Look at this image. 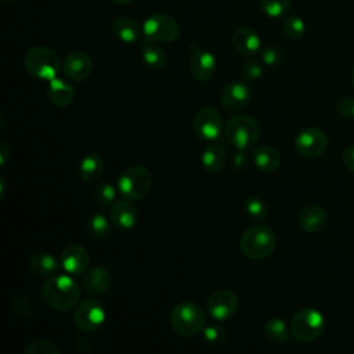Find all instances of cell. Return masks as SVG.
Wrapping results in <instances>:
<instances>
[{
	"mask_svg": "<svg viewBox=\"0 0 354 354\" xmlns=\"http://www.w3.org/2000/svg\"><path fill=\"white\" fill-rule=\"evenodd\" d=\"M106 313L97 299L82 300L73 311L75 325L83 332H94L105 322Z\"/></svg>",
	"mask_w": 354,
	"mask_h": 354,
	"instance_id": "10",
	"label": "cell"
},
{
	"mask_svg": "<svg viewBox=\"0 0 354 354\" xmlns=\"http://www.w3.org/2000/svg\"><path fill=\"white\" fill-rule=\"evenodd\" d=\"M282 30L286 37H289L292 40H297L304 35L306 25L301 18L293 15V17L285 18V21L282 24Z\"/></svg>",
	"mask_w": 354,
	"mask_h": 354,
	"instance_id": "33",
	"label": "cell"
},
{
	"mask_svg": "<svg viewBox=\"0 0 354 354\" xmlns=\"http://www.w3.org/2000/svg\"><path fill=\"white\" fill-rule=\"evenodd\" d=\"M140 51H141L142 61L151 69H162L166 65V59H167L166 53L158 46V43L149 41L145 39L140 44Z\"/></svg>",
	"mask_w": 354,
	"mask_h": 354,
	"instance_id": "27",
	"label": "cell"
},
{
	"mask_svg": "<svg viewBox=\"0 0 354 354\" xmlns=\"http://www.w3.org/2000/svg\"><path fill=\"white\" fill-rule=\"evenodd\" d=\"M206 310L214 321H227L232 318L238 310V297L232 290L217 289L209 296Z\"/></svg>",
	"mask_w": 354,
	"mask_h": 354,
	"instance_id": "11",
	"label": "cell"
},
{
	"mask_svg": "<svg viewBox=\"0 0 354 354\" xmlns=\"http://www.w3.org/2000/svg\"><path fill=\"white\" fill-rule=\"evenodd\" d=\"M29 271L37 277H51L58 271V261L51 253H35L29 257Z\"/></svg>",
	"mask_w": 354,
	"mask_h": 354,
	"instance_id": "26",
	"label": "cell"
},
{
	"mask_svg": "<svg viewBox=\"0 0 354 354\" xmlns=\"http://www.w3.org/2000/svg\"><path fill=\"white\" fill-rule=\"evenodd\" d=\"M224 136L232 147L245 151L257 142L260 137V127L253 118L239 113L225 123Z\"/></svg>",
	"mask_w": 354,
	"mask_h": 354,
	"instance_id": "5",
	"label": "cell"
},
{
	"mask_svg": "<svg viewBox=\"0 0 354 354\" xmlns=\"http://www.w3.org/2000/svg\"><path fill=\"white\" fill-rule=\"evenodd\" d=\"M8 158H10V149H8L6 142H1V145H0V162H1V166H4L7 163Z\"/></svg>",
	"mask_w": 354,
	"mask_h": 354,
	"instance_id": "40",
	"label": "cell"
},
{
	"mask_svg": "<svg viewBox=\"0 0 354 354\" xmlns=\"http://www.w3.org/2000/svg\"><path fill=\"white\" fill-rule=\"evenodd\" d=\"M112 285L111 272L101 266L87 268L82 277V286L91 295H102L109 290Z\"/></svg>",
	"mask_w": 354,
	"mask_h": 354,
	"instance_id": "17",
	"label": "cell"
},
{
	"mask_svg": "<svg viewBox=\"0 0 354 354\" xmlns=\"http://www.w3.org/2000/svg\"><path fill=\"white\" fill-rule=\"evenodd\" d=\"M188 69L195 80L206 82L212 79L216 71V58L210 51H206L199 46L192 44Z\"/></svg>",
	"mask_w": 354,
	"mask_h": 354,
	"instance_id": "13",
	"label": "cell"
},
{
	"mask_svg": "<svg viewBox=\"0 0 354 354\" xmlns=\"http://www.w3.org/2000/svg\"><path fill=\"white\" fill-rule=\"evenodd\" d=\"M109 220L119 230H130L138 221L137 209L127 201H115L109 207Z\"/></svg>",
	"mask_w": 354,
	"mask_h": 354,
	"instance_id": "18",
	"label": "cell"
},
{
	"mask_svg": "<svg viewBox=\"0 0 354 354\" xmlns=\"http://www.w3.org/2000/svg\"><path fill=\"white\" fill-rule=\"evenodd\" d=\"M47 97L57 106H68L75 98V88L71 83L59 77H54L48 80Z\"/></svg>",
	"mask_w": 354,
	"mask_h": 354,
	"instance_id": "21",
	"label": "cell"
},
{
	"mask_svg": "<svg viewBox=\"0 0 354 354\" xmlns=\"http://www.w3.org/2000/svg\"><path fill=\"white\" fill-rule=\"evenodd\" d=\"M266 337L274 344H283L289 339L288 326L281 318H270L263 326Z\"/></svg>",
	"mask_w": 354,
	"mask_h": 354,
	"instance_id": "28",
	"label": "cell"
},
{
	"mask_svg": "<svg viewBox=\"0 0 354 354\" xmlns=\"http://www.w3.org/2000/svg\"><path fill=\"white\" fill-rule=\"evenodd\" d=\"M326 212L318 205H308L299 213V225L308 234H317L326 225Z\"/></svg>",
	"mask_w": 354,
	"mask_h": 354,
	"instance_id": "20",
	"label": "cell"
},
{
	"mask_svg": "<svg viewBox=\"0 0 354 354\" xmlns=\"http://www.w3.org/2000/svg\"><path fill=\"white\" fill-rule=\"evenodd\" d=\"M90 264L88 252L79 243H69L61 252V266L62 268L72 274H83Z\"/></svg>",
	"mask_w": 354,
	"mask_h": 354,
	"instance_id": "16",
	"label": "cell"
},
{
	"mask_svg": "<svg viewBox=\"0 0 354 354\" xmlns=\"http://www.w3.org/2000/svg\"><path fill=\"white\" fill-rule=\"evenodd\" d=\"M227 153L225 148L218 142H210L205 147L201 155L202 166L209 173H218L225 166Z\"/></svg>",
	"mask_w": 354,
	"mask_h": 354,
	"instance_id": "23",
	"label": "cell"
},
{
	"mask_svg": "<svg viewBox=\"0 0 354 354\" xmlns=\"http://www.w3.org/2000/svg\"><path fill=\"white\" fill-rule=\"evenodd\" d=\"M24 64L32 76L41 80H51L57 77L59 68H62L57 51L46 46H36L28 50Z\"/></svg>",
	"mask_w": 354,
	"mask_h": 354,
	"instance_id": "4",
	"label": "cell"
},
{
	"mask_svg": "<svg viewBox=\"0 0 354 354\" xmlns=\"http://www.w3.org/2000/svg\"><path fill=\"white\" fill-rule=\"evenodd\" d=\"M87 228H88L90 235L94 236L95 239H105L111 235L109 220L101 213H97V214L91 216V218L88 220Z\"/></svg>",
	"mask_w": 354,
	"mask_h": 354,
	"instance_id": "29",
	"label": "cell"
},
{
	"mask_svg": "<svg viewBox=\"0 0 354 354\" xmlns=\"http://www.w3.org/2000/svg\"><path fill=\"white\" fill-rule=\"evenodd\" d=\"M43 300L54 310L68 311L73 308L80 297L77 282L65 274L51 275L41 286Z\"/></svg>",
	"mask_w": 354,
	"mask_h": 354,
	"instance_id": "1",
	"label": "cell"
},
{
	"mask_svg": "<svg viewBox=\"0 0 354 354\" xmlns=\"http://www.w3.org/2000/svg\"><path fill=\"white\" fill-rule=\"evenodd\" d=\"M252 90L243 80H234L228 83L221 91V104L227 111L238 112L243 109L250 101Z\"/></svg>",
	"mask_w": 354,
	"mask_h": 354,
	"instance_id": "14",
	"label": "cell"
},
{
	"mask_svg": "<svg viewBox=\"0 0 354 354\" xmlns=\"http://www.w3.org/2000/svg\"><path fill=\"white\" fill-rule=\"evenodd\" d=\"M353 84H354V71H353Z\"/></svg>",
	"mask_w": 354,
	"mask_h": 354,
	"instance_id": "44",
	"label": "cell"
},
{
	"mask_svg": "<svg viewBox=\"0 0 354 354\" xmlns=\"http://www.w3.org/2000/svg\"><path fill=\"white\" fill-rule=\"evenodd\" d=\"M336 111L340 116L346 119L354 118V98L343 97L342 100H339V102L336 104Z\"/></svg>",
	"mask_w": 354,
	"mask_h": 354,
	"instance_id": "38",
	"label": "cell"
},
{
	"mask_svg": "<svg viewBox=\"0 0 354 354\" xmlns=\"http://www.w3.org/2000/svg\"><path fill=\"white\" fill-rule=\"evenodd\" d=\"M25 354H59V347L48 339H33L24 350Z\"/></svg>",
	"mask_w": 354,
	"mask_h": 354,
	"instance_id": "30",
	"label": "cell"
},
{
	"mask_svg": "<svg viewBox=\"0 0 354 354\" xmlns=\"http://www.w3.org/2000/svg\"><path fill=\"white\" fill-rule=\"evenodd\" d=\"M218 322V321H217ZM217 322H213L210 325L206 324L203 328V337L209 344H223L227 339V332L225 328Z\"/></svg>",
	"mask_w": 354,
	"mask_h": 354,
	"instance_id": "34",
	"label": "cell"
},
{
	"mask_svg": "<svg viewBox=\"0 0 354 354\" xmlns=\"http://www.w3.org/2000/svg\"><path fill=\"white\" fill-rule=\"evenodd\" d=\"M245 213L253 220H263L267 216V205L259 196H250L245 201L243 205Z\"/></svg>",
	"mask_w": 354,
	"mask_h": 354,
	"instance_id": "32",
	"label": "cell"
},
{
	"mask_svg": "<svg viewBox=\"0 0 354 354\" xmlns=\"http://www.w3.org/2000/svg\"><path fill=\"white\" fill-rule=\"evenodd\" d=\"M91 69L93 61L83 51H72L62 61L64 75L73 82H82L87 79L91 73Z\"/></svg>",
	"mask_w": 354,
	"mask_h": 354,
	"instance_id": "15",
	"label": "cell"
},
{
	"mask_svg": "<svg viewBox=\"0 0 354 354\" xmlns=\"http://www.w3.org/2000/svg\"><path fill=\"white\" fill-rule=\"evenodd\" d=\"M295 148L304 158H318L328 148V136L317 127L304 129L297 134Z\"/></svg>",
	"mask_w": 354,
	"mask_h": 354,
	"instance_id": "12",
	"label": "cell"
},
{
	"mask_svg": "<svg viewBox=\"0 0 354 354\" xmlns=\"http://www.w3.org/2000/svg\"><path fill=\"white\" fill-rule=\"evenodd\" d=\"M343 162H344V165L350 170L354 171V144L344 149V152H343Z\"/></svg>",
	"mask_w": 354,
	"mask_h": 354,
	"instance_id": "39",
	"label": "cell"
},
{
	"mask_svg": "<svg viewBox=\"0 0 354 354\" xmlns=\"http://www.w3.org/2000/svg\"><path fill=\"white\" fill-rule=\"evenodd\" d=\"M192 127L199 138L213 142L221 136L223 116L213 106H202L194 115Z\"/></svg>",
	"mask_w": 354,
	"mask_h": 354,
	"instance_id": "9",
	"label": "cell"
},
{
	"mask_svg": "<svg viewBox=\"0 0 354 354\" xmlns=\"http://www.w3.org/2000/svg\"><path fill=\"white\" fill-rule=\"evenodd\" d=\"M170 326L177 335L192 337L206 326V314L196 301H181L170 313Z\"/></svg>",
	"mask_w": 354,
	"mask_h": 354,
	"instance_id": "2",
	"label": "cell"
},
{
	"mask_svg": "<svg viewBox=\"0 0 354 354\" xmlns=\"http://www.w3.org/2000/svg\"><path fill=\"white\" fill-rule=\"evenodd\" d=\"M277 246V238L272 230L266 224H257L248 228L239 241V249L248 259L263 260L272 254Z\"/></svg>",
	"mask_w": 354,
	"mask_h": 354,
	"instance_id": "3",
	"label": "cell"
},
{
	"mask_svg": "<svg viewBox=\"0 0 354 354\" xmlns=\"http://www.w3.org/2000/svg\"><path fill=\"white\" fill-rule=\"evenodd\" d=\"M282 59H283V54L278 47L267 46L261 50V61L268 66H275L281 64Z\"/></svg>",
	"mask_w": 354,
	"mask_h": 354,
	"instance_id": "37",
	"label": "cell"
},
{
	"mask_svg": "<svg viewBox=\"0 0 354 354\" xmlns=\"http://www.w3.org/2000/svg\"><path fill=\"white\" fill-rule=\"evenodd\" d=\"M95 199L102 207H111L116 199V189L108 183H102L95 188Z\"/></svg>",
	"mask_w": 354,
	"mask_h": 354,
	"instance_id": "35",
	"label": "cell"
},
{
	"mask_svg": "<svg viewBox=\"0 0 354 354\" xmlns=\"http://www.w3.org/2000/svg\"><path fill=\"white\" fill-rule=\"evenodd\" d=\"M241 75H242L243 80H246V82L257 80L263 75V66L256 59H248L246 62L242 64Z\"/></svg>",
	"mask_w": 354,
	"mask_h": 354,
	"instance_id": "36",
	"label": "cell"
},
{
	"mask_svg": "<svg viewBox=\"0 0 354 354\" xmlns=\"http://www.w3.org/2000/svg\"><path fill=\"white\" fill-rule=\"evenodd\" d=\"M104 160L98 153H87L82 162H80V167H79V174L83 183L86 184H93L95 181H98L104 173Z\"/></svg>",
	"mask_w": 354,
	"mask_h": 354,
	"instance_id": "25",
	"label": "cell"
},
{
	"mask_svg": "<svg viewBox=\"0 0 354 354\" xmlns=\"http://www.w3.org/2000/svg\"><path fill=\"white\" fill-rule=\"evenodd\" d=\"M144 37L155 43H171L180 35L177 21L166 14H152L142 24Z\"/></svg>",
	"mask_w": 354,
	"mask_h": 354,
	"instance_id": "8",
	"label": "cell"
},
{
	"mask_svg": "<svg viewBox=\"0 0 354 354\" xmlns=\"http://www.w3.org/2000/svg\"><path fill=\"white\" fill-rule=\"evenodd\" d=\"M253 163L261 171L271 173L275 171L281 165V155L277 148L271 145H259L252 153Z\"/></svg>",
	"mask_w": 354,
	"mask_h": 354,
	"instance_id": "22",
	"label": "cell"
},
{
	"mask_svg": "<svg viewBox=\"0 0 354 354\" xmlns=\"http://www.w3.org/2000/svg\"><path fill=\"white\" fill-rule=\"evenodd\" d=\"M4 3H10V1H12V0H3Z\"/></svg>",
	"mask_w": 354,
	"mask_h": 354,
	"instance_id": "43",
	"label": "cell"
},
{
	"mask_svg": "<svg viewBox=\"0 0 354 354\" xmlns=\"http://www.w3.org/2000/svg\"><path fill=\"white\" fill-rule=\"evenodd\" d=\"M242 152H243V151L238 149V153H236V156H235V159H234V163H235V166H238V167H245V166L248 165L246 156H245V153H242Z\"/></svg>",
	"mask_w": 354,
	"mask_h": 354,
	"instance_id": "41",
	"label": "cell"
},
{
	"mask_svg": "<svg viewBox=\"0 0 354 354\" xmlns=\"http://www.w3.org/2000/svg\"><path fill=\"white\" fill-rule=\"evenodd\" d=\"M325 328L324 315L317 308H301L290 319L292 336L303 343L315 340Z\"/></svg>",
	"mask_w": 354,
	"mask_h": 354,
	"instance_id": "7",
	"label": "cell"
},
{
	"mask_svg": "<svg viewBox=\"0 0 354 354\" xmlns=\"http://www.w3.org/2000/svg\"><path fill=\"white\" fill-rule=\"evenodd\" d=\"M111 29L120 41L127 44L137 41L141 33L140 25L129 17H116L111 24Z\"/></svg>",
	"mask_w": 354,
	"mask_h": 354,
	"instance_id": "24",
	"label": "cell"
},
{
	"mask_svg": "<svg viewBox=\"0 0 354 354\" xmlns=\"http://www.w3.org/2000/svg\"><path fill=\"white\" fill-rule=\"evenodd\" d=\"M152 187L151 171L140 165L129 166L122 171L118 180L119 192L124 199L141 201L144 199Z\"/></svg>",
	"mask_w": 354,
	"mask_h": 354,
	"instance_id": "6",
	"label": "cell"
},
{
	"mask_svg": "<svg viewBox=\"0 0 354 354\" xmlns=\"http://www.w3.org/2000/svg\"><path fill=\"white\" fill-rule=\"evenodd\" d=\"M232 46L239 54L252 57L260 51L261 40L253 29L248 26H241L236 28L232 33Z\"/></svg>",
	"mask_w": 354,
	"mask_h": 354,
	"instance_id": "19",
	"label": "cell"
},
{
	"mask_svg": "<svg viewBox=\"0 0 354 354\" xmlns=\"http://www.w3.org/2000/svg\"><path fill=\"white\" fill-rule=\"evenodd\" d=\"M260 7L270 18H279L290 8V0H260Z\"/></svg>",
	"mask_w": 354,
	"mask_h": 354,
	"instance_id": "31",
	"label": "cell"
},
{
	"mask_svg": "<svg viewBox=\"0 0 354 354\" xmlns=\"http://www.w3.org/2000/svg\"><path fill=\"white\" fill-rule=\"evenodd\" d=\"M113 1L122 3V4H127V3H131V1H134V0H113Z\"/></svg>",
	"mask_w": 354,
	"mask_h": 354,
	"instance_id": "42",
	"label": "cell"
}]
</instances>
